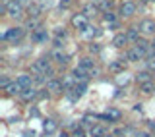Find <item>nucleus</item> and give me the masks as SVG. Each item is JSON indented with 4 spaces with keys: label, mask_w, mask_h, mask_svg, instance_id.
<instances>
[{
    "label": "nucleus",
    "mask_w": 155,
    "mask_h": 137,
    "mask_svg": "<svg viewBox=\"0 0 155 137\" xmlns=\"http://www.w3.org/2000/svg\"><path fill=\"white\" fill-rule=\"evenodd\" d=\"M99 50H101L99 45H95V43H91V45H89V52H99Z\"/></svg>",
    "instance_id": "72a5a7b5"
},
{
    "label": "nucleus",
    "mask_w": 155,
    "mask_h": 137,
    "mask_svg": "<svg viewBox=\"0 0 155 137\" xmlns=\"http://www.w3.org/2000/svg\"><path fill=\"white\" fill-rule=\"evenodd\" d=\"M23 137H35V131H25Z\"/></svg>",
    "instance_id": "58836bf2"
},
{
    "label": "nucleus",
    "mask_w": 155,
    "mask_h": 137,
    "mask_svg": "<svg viewBox=\"0 0 155 137\" xmlns=\"http://www.w3.org/2000/svg\"><path fill=\"white\" fill-rule=\"evenodd\" d=\"M136 137H151V135H149V133H138Z\"/></svg>",
    "instance_id": "37998d69"
},
{
    "label": "nucleus",
    "mask_w": 155,
    "mask_h": 137,
    "mask_svg": "<svg viewBox=\"0 0 155 137\" xmlns=\"http://www.w3.org/2000/svg\"><path fill=\"white\" fill-rule=\"evenodd\" d=\"M85 91H87V85H76V87H72V89H68L64 93L72 100H78V99H81V97L85 95Z\"/></svg>",
    "instance_id": "9d476101"
},
{
    "label": "nucleus",
    "mask_w": 155,
    "mask_h": 137,
    "mask_svg": "<svg viewBox=\"0 0 155 137\" xmlns=\"http://www.w3.org/2000/svg\"><path fill=\"white\" fill-rule=\"evenodd\" d=\"M128 35H126V33H116L114 35V39H113V45L116 46V48H122L124 45H128Z\"/></svg>",
    "instance_id": "412c9836"
},
{
    "label": "nucleus",
    "mask_w": 155,
    "mask_h": 137,
    "mask_svg": "<svg viewBox=\"0 0 155 137\" xmlns=\"http://www.w3.org/2000/svg\"><path fill=\"white\" fill-rule=\"evenodd\" d=\"M149 129H151V131H155V122H149Z\"/></svg>",
    "instance_id": "a19ab883"
},
{
    "label": "nucleus",
    "mask_w": 155,
    "mask_h": 137,
    "mask_svg": "<svg viewBox=\"0 0 155 137\" xmlns=\"http://www.w3.org/2000/svg\"><path fill=\"white\" fill-rule=\"evenodd\" d=\"M72 137H85V133H84L81 129H76V131H74V135H72Z\"/></svg>",
    "instance_id": "f704fd0d"
},
{
    "label": "nucleus",
    "mask_w": 155,
    "mask_h": 137,
    "mask_svg": "<svg viewBox=\"0 0 155 137\" xmlns=\"http://www.w3.org/2000/svg\"><path fill=\"white\" fill-rule=\"evenodd\" d=\"M99 137H105V135H99Z\"/></svg>",
    "instance_id": "a18cd8bd"
},
{
    "label": "nucleus",
    "mask_w": 155,
    "mask_h": 137,
    "mask_svg": "<svg viewBox=\"0 0 155 137\" xmlns=\"http://www.w3.org/2000/svg\"><path fill=\"white\" fill-rule=\"evenodd\" d=\"M134 79H136V83L143 85V83H147V81H153V77H151V73H149V70H143V72H138V73H136Z\"/></svg>",
    "instance_id": "f3484780"
},
{
    "label": "nucleus",
    "mask_w": 155,
    "mask_h": 137,
    "mask_svg": "<svg viewBox=\"0 0 155 137\" xmlns=\"http://www.w3.org/2000/svg\"><path fill=\"white\" fill-rule=\"evenodd\" d=\"M23 35H25V29L23 27H12V29H8L6 33H4V41H8V43H14V45H16V43H19L23 39Z\"/></svg>",
    "instance_id": "f257e3e1"
},
{
    "label": "nucleus",
    "mask_w": 155,
    "mask_h": 137,
    "mask_svg": "<svg viewBox=\"0 0 155 137\" xmlns=\"http://www.w3.org/2000/svg\"><path fill=\"white\" fill-rule=\"evenodd\" d=\"M31 39H33V41H35V43H47V41H48L47 29H43V27L35 29V31H33V35H31Z\"/></svg>",
    "instance_id": "dca6fc26"
},
{
    "label": "nucleus",
    "mask_w": 155,
    "mask_h": 137,
    "mask_svg": "<svg viewBox=\"0 0 155 137\" xmlns=\"http://www.w3.org/2000/svg\"><path fill=\"white\" fill-rule=\"evenodd\" d=\"M60 81H62V85H64V91L76 87V75H74V73H66V75H62Z\"/></svg>",
    "instance_id": "a211bd4d"
},
{
    "label": "nucleus",
    "mask_w": 155,
    "mask_h": 137,
    "mask_svg": "<svg viewBox=\"0 0 155 137\" xmlns=\"http://www.w3.org/2000/svg\"><path fill=\"white\" fill-rule=\"evenodd\" d=\"M87 18L84 12L81 14H76V16H72V25H74V29H78V31H84V29L89 27V21H87Z\"/></svg>",
    "instance_id": "39448f33"
},
{
    "label": "nucleus",
    "mask_w": 155,
    "mask_h": 137,
    "mask_svg": "<svg viewBox=\"0 0 155 137\" xmlns=\"http://www.w3.org/2000/svg\"><path fill=\"white\" fill-rule=\"evenodd\" d=\"M99 35H101V29H99V27H91V25L81 31V37L87 39V41H93V39L99 37Z\"/></svg>",
    "instance_id": "ddd939ff"
},
{
    "label": "nucleus",
    "mask_w": 155,
    "mask_h": 137,
    "mask_svg": "<svg viewBox=\"0 0 155 137\" xmlns=\"http://www.w3.org/2000/svg\"><path fill=\"white\" fill-rule=\"evenodd\" d=\"M136 14V2L134 0H124L120 4V16L122 18H132Z\"/></svg>",
    "instance_id": "6e6552de"
},
{
    "label": "nucleus",
    "mask_w": 155,
    "mask_h": 137,
    "mask_svg": "<svg viewBox=\"0 0 155 137\" xmlns=\"http://www.w3.org/2000/svg\"><path fill=\"white\" fill-rule=\"evenodd\" d=\"M78 70H81V72H87V73H89V70H93V58H89V56L81 58V60L78 62Z\"/></svg>",
    "instance_id": "6ab92c4d"
},
{
    "label": "nucleus",
    "mask_w": 155,
    "mask_h": 137,
    "mask_svg": "<svg viewBox=\"0 0 155 137\" xmlns=\"http://www.w3.org/2000/svg\"><path fill=\"white\" fill-rule=\"evenodd\" d=\"M19 97H21L25 102H31V100H35L37 97H39V91L35 89V85H33V87H27V89H23Z\"/></svg>",
    "instance_id": "f8f14e48"
},
{
    "label": "nucleus",
    "mask_w": 155,
    "mask_h": 137,
    "mask_svg": "<svg viewBox=\"0 0 155 137\" xmlns=\"http://www.w3.org/2000/svg\"><path fill=\"white\" fill-rule=\"evenodd\" d=\"M142 2H147V0H142Z\"/></svg>",
    "instance_id": "c03bdc74"
},
{
    "label": "nucleus",
    "mask_w": 155,
    "mask_h": 137,
    "mask_svg": "<svg viewBox=\"0 0 155 137\" xmlns=\"http://www.w3.org/2000/svg\"><path fill=\"white\" fill-rule=\"evenodd\" d=\"M10 2H14V0H2V4H4V8H6V6H8V4H10Z\"/></svg>",
    "instance_id": "79ce46f5"
},
{
    "label": "nucleus",
    "mask_w": 155,
    "mask_h": 137,
    "mask_svg": "<svg viewBox=\"0 0 155 137\" xmlns=\"http://www.w3.org/2000/svg\"><path fill=\"white\" fill-rule=\"evenodd\" d=\"M116 83H118V85H128V83H130V75H128V73H120V75L116 77Z\"/></svg>",
    "instance_id": "c85d7f7f"
},
{
    "label": "nucleus",
    "mask_w": 155,
    "mask_h": 137,
    "mask_svg": "<svg viewBox=\"0 0 155 137\" xmlns=\"http://www.w3.org/2000/svg\"><path fill=\"white\" fill-rule=\"evenodd\" d=\"M140 91L145 93V95L155 93V81H147V83H143V85H140Z\"/></svg>",
    "instance_id": "393cba45"
},
{
    "label": "nucleus",
    "mask_w": 155,
    "mask_h": 137,
    "mask_svg": "<svg viewBox=\"0 0 155 137\" xmlns=\"http://www.w3.org/2000/svg\"><path fill=\"white\" fill-rule=\"evenodd\" d=\"M153 75H155V73H153ZM153 79H155V77H153Z\"/></svg>",
    "instance_id": "49530a36"
},
{
    "label": "nucleus",
    "mask_w": 155,
    "mask_h": 137,
    "mask_svg": "<svg viewBox=\"0 0 155 137\" xmlns=\"http://www.w3.org/2000/svg\"><path fill=\"white\" fill-rule=\"evenodd\" d=\"M138 27H140V31H142V35H145V37L155 35V21L153 19H142Z\"/></svg>",
    "instance_id": "423d86ee"
},
{
    "label": "nucleus",
    "mask_w": 155,
    "mask_h": 137,
    "mask_svg": "<svg viewBox=\"0 0 155 137\" xmlns=\"http://www.w3.org/2000/svg\"><path fill=\"white\" fill-rule=\"evenodd\" d=\"M51 58L56 62V64H60V66H66L68 62H70V56H68L62 48H54V50L51 52Z\"/></svg>",
    "instance_id": "1a4fd4ad"
},
{
    "label": "nucleus",
    "mask_w": 155,
    "mask_h": 137,
    "mask_svg": "<svg viewBox=\"0 0 155 137\" xmlns=\"http://www.w3.org/2000/svg\"><path fill=\"white\" fill-rule=\"evenodd\" d=\"M4 91H6V95H8V97H16V95H21L23 87L19 85L18 81H12V83H10V85H8V87H6Z\"/></svg>",
    "instance_id": "2eb2a0df"
},
{
    "label": "nucleus",
    "mask_w": 155,
    "mask_h": 137,
    "mask_svg": "<svg viewBox=\"0 0 155 137\" xmlns=\"http://www.w3.org/2000/svg\"><path fill=\"white\" fill-rule=\"evenodd\" d=\"M81 12H84L87 18H91V16H95V14L99 12V8H97L93 2H89V4H85V6H84V10H81Z\"/></svg>",
    "instance_id": "b1692460"
},
{
    "label": "nucleus",
    "mask_w": 155,
    "mask_h": 137,
    "mask_svg": "<svg viewBox=\"0 0 155 137\" xmlns=\"http://www.w3.org/2000/svg\"><path fill=\"white\" fill-rule=\"evenodd\" d=\"M126 66H128V58H116L109 64V72L113 73H124Z\"/></svg>",
    "instance_id": "0eeeda50"
},
{
    "label": "nucleus",
    "mask_w": 155,
    "mask_h": 137,
    "mask_svg": "<svg viewBox=\"0 0 155 137\" xmlns=\"http://www.w3.org/2000/svg\"><path fill=\"white\" fill-rule=\"evenodd\" d=\"M140 33H142V31H140V27H130L128 31H126V35H128V39L132 43H138L140 41Z\"/></svg>",
    "instance_id": "5701e85b"
},
{
    "label": "nucleus",
    "mask_w": 155,
    "mask_h": 137,
    "mask_svg": "<svg viewBox=\"0 0 155 137\" xmlns=\"http://www.w3.org/2000/svg\"><path fill=\"white\" fill-rule=\"evenodd\" d=\"M103 21L109 23L110 27H116V16H114V14H110V12H107L105 16H103Z\"/></svg>",
    "instance_id": "cd10ccee"
},
{
    "label": "nucleus",
    "mask_w": 155,
    "mask_h": 137,
    "mask_svg": "<svg viewBox=\"0 0 155 137\" xmlns=\"http://www.w3.org/2000/svg\"><path fill=\"white\" fill-rule=\"evenodd\" d=\"M48 70H51V60H48L47 56H43V58H39V60L33 62V66H31V72L35 73H47Z\"/></svg>",
    "instance_id": "7ed1b4c3"
},
{
    "label": "nucleus",
    "mask_w": 155,
    "mask_h": 137,
    "mask_svg": "<svg viewBox=\"0 0 155 137\" xmlns=\"http://www.w3.org/2000/svg\"><path fill=\"white\" fill-rule=\"evenodd\" d=\"M29 116H39V110L37 108H31V110H29Z\"/></svg>",
    "instance_id": "e433bc0d"
},
{
    "label": "nucleus",
    "mask_w": 155,
    "mask_h": 137,
    "mask_svg": "<svg viewBox=\"0 0 155 137\" xmlns=\"http://www.w3.org/2000/svg\"><path fill=\"white\" fill-rule=\"evenodd\" d=\"M120 116H122V114H120V110H116V108H109V110H107V114H105V118L107 120H120Z\"/></svg>",
    "instance_id": "a878e982"
},
{
    "label": "nucleus",
    "mask_w": 155,
    "mask_h": 137,
    "mask_svg": "<svg viewBox=\"0 0 155 137\" xmlns=\"http://www.w3.org/2000/svg\"><path fill=\"white\" fill-rule=\"evenodd\" d=\"M93 4H95L99 10H105V12H107V10L113 6V0H93Z\"/></svg>",
    "instance_id": "bb28decb"
},
{
    "label": "nucleus",
    "mask_w": 155,
    "mask_h": 137,
    "mask_svg": "<svg viewBox=\"0 0 155 137\" xmlns=\"http://www.w3.org/2000/svg\"><path fill=\"white\" fill-rule=\"evenodd\" d=\"M41 4H29L27 6V14H29V18H33V19H39V16H41Z\"/></svg>",
    "instance_id": "4be33fe9"
},
{
    "label": "nucleus",
    "mask_w": 155,
    "mask_h": 137,
    "mask_svg": "<svg viewBox=\"0 0 155 137\" xmlns=\"http://www.w3.org/2000/svg\"><path fill=\"white\" fill-rule=\"evenodd\" d=\"M58 129V124L52 118H47L45 122H43V131H45L47 135H51V133H54V131Z\"/></svg>",
    "instance_id": "aec40b11"
},
{
    "label": "nucleus",
    "mask_w": 155,
    "mask_h": 137,
    "mask_svg": "<svg viewBox=\"0 0 155 137\" xmlns=\"http://www.w3.org/2000/svg\"><path fill=\"white\" fill-rule=\"evenodd\" d=\"M16 81L23 87V89H27V87H33V85H35V79H33L29 73H21V75H18Z\"/></svg>",
    "instance_id": "4468645a"
},
{
    "label": "nucleus",
    "mask_w": 155,
    "mask_h": 137,
    "mask_svg": "<svg viewBox=\"0 0 155 137\" xmlns=\"http://www.w3.org/2000/svg\"><path fill=\"white\" fill-rule=\"evenodd\" d=\"M47 91H48V93H62V91H64V85H62L60 79L52 77V79L47 81Z\"/></svg>",
    "instance_id": "9b49d317"
},
{
    "label": "nucleus",
    "mask_w": 155,
    "mask_h": 137,
    "mask_svg": "<svg viewBox=\"0 0 155 137\" xmlns=\"http://www.w3.org/2000/svg\"><path fill=\"white\" fill-rule=\"evenodd\" d=\"M10 83H12V81H10V77H8V75H2V77H0V87H2V89H6Z\"/></svg>",
    "instance_id": "473e14b6"
},
{
    "label": "nucleus",
    "mask_w": 155,
    "mask_h": 137,
    "mask_svg": "<svg viewBox=\"0 0 155 137\" xmlns=\"http://www.w3.org/2000/svg\"><path fill=\"white\" fill-rule=\"evenodd\" d=\"M134 110H136V112H142V110H143V104H136Z\"/></svg>",
    "instance_id": "4c0bfd02"
},
{
    "label": "nucleus",
    "mask_w": 155,
    "mask_h": 137,
    "mask_svg": "<svg viewBox=\"0 0 155 137\" xmlns=\"http://www.w3.org/2000/svg\"><path fill=\"white\" fill-rule=\"evenodd\" d=\"M70 2H72V0H60V6L66 8V6H70Z\"/></svg>",
    "instance_id": "c9c22d12"
},
{
    "label": "nucleus",
    "mask_w": 155,
    "mask_h": 137,
    "mask_svg": "<svg viewBox=\"0 0 155 137\" xmlns=\"http://www.w3.org/2000/svg\"><path fill=\"white\" fill-rule=\"evenodd\" d=\"M145 66H147V70L155 72V54H151V56L145 58Z\"/></svg>",
    "instance_id": "7c9ffc66"
},
{
    "label": "nucleus",
    "mask_w": 155,
    "mask_h": 137,
    "mask_svg": "<svg viewBox=\"0 0 155 137\" xmlns=\"http://www.w3.org/2000/svg\"><path fill=\"white\" fill-rule=\"evenodd\" d=\"M54 35H56V39H66L68 37V31L64 27H56L54 29Z\"/></svg>",
    "instance_id": "2f4dec72"
},
{
    "label": "nucleus",
    "mask_w": 155,
    "mask_h": 137,
    "mask_svg": "<svg viewBox=\"0 0 155 137\" xmlns=\"http://www.w3.org/2000/svg\"><path fill=\"white\" fill-rule=\"evenodd\" d=\"M91 135H93V137H99V135H105V129L103 128H101V126H91Z\"/></svg>",
    "instance_id": "c756f323"
},
{
    "label": "nucleus",
    "mask_w": 155,
    "mask_h": 137,
    "mask_svg": "<svg viewBox=\"0 0 155 137\" xmlns=\"http://www.w3.org/2000/svg\"><path fill=\"white\" fill-rule=\"evenodd\" d=\"M155 54V39H153V43H151V50H149V56Z\"/></svg>",
    "instance_id": "ea45409f"
},
{
    "label": "nucleus",
    "mask_w": 155,
    "mask_h": 137,
    "mask_svg": "<svg viewBox=\"0 0 155 137\" xmlns=\"http://www.w3.org/2000/svg\"><path fill=\"white\" fill-rule=\"evenodd\" d=\"M6 12H8L10 18L21 19V18H23V4L19 2V0H14V2H10L8 6H6Z\"/></svg>",
    "instance_id": "f03ea898"
},
{
    "label": "nucleus",
    "mask_w": 155,
    "mask_h": 137,
    "mask_svg": "<svg viewBox=\"0 0 155 137\" xmlns=\"http://www.w3.org/2000/svg\"><path fill=\"white\" fill-rule=\"evenodd\" d=\"M126 58H128V62H140V60H145V58H147V50H143L142 46L136 45L134 48H130V50H128Z\"/></svg>",
    "instance_id": "20e7f679"
}]
</instances>
